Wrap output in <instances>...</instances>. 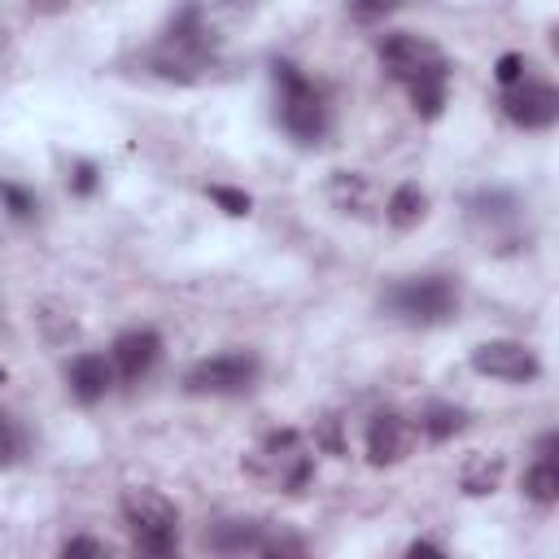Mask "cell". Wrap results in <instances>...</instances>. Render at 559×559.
<instances>
[{
    "label": "cell",
    "mask_w": 559,
    "mask_h": 559,
    "mask_svg": "<svg viewBox=\"0 0 559 559\" xmlns=\"http://www.w3.org/2000/svg\"><path fill=\"white\" fill-rule=\"evenodd\" d=\"M245 467H249V476H258V480H266V485H275V489L297 493V489L310 480L314 459H310V450H306V441H301L297 428H280V432H271V437L262 441V450H258Z\"/></svg>",
    "instance_id": "cell-4"
},
{
    "label": "cell",
    "mask_w": 559,
    "mask_h": 559,
    "mask_svg": "<svg viewBox=\"0 0 559 559\" xmlns=\"http://www.w3.org/2000/svg\"><path fill=\"white\" fill-rule=\"evenodd\" d=\"M266 537V524L262 520H218L205 528L201 546L214 550V555H245V550H258Z\"/></svg>",
    "instance_id": "cell-12"
},
{
    "label": "cell",
    "mask_w": 559,
    "mask_h": 559,
    "mask_svg": "<svg viewBox=\"0 0 559 559\" xmlns=\"http://www.w3.org/2000/svg\"><path fill=\"white\" fill-rule=\"evenodd\" d=\"M314 445H323L328 454H345V441H341V419H336V415H328V419H319V432H314Z\"/></svg>",
    "instance_id": "cell-22"
},
{
    "label": "cell",
    "mask_w": 559,
    "mask_h": 559,
    "mask_svg": "<svg viewBox=\"0 0 559 559\" xmlns=\"http://www.w3.org/2000/svg\"><path fill=\"white\" fill-rule=\"evenodd\" d=\"M122 520L131 524V537L144 555H175L179 550V511L157 489H127L122 493Z\"/></svg>",
    "instance_id": "cell-2"
},
{
    "label": "cell",
    "mask_w": 559,
    "mask_h": 559,
    "mask_svg": "<svg viewBox=\"0 0 559 559\" xmlns=\"http://www.w3.org/2000/svg\"><path fill=\"white\" fill-rule=\"evenodd\" d=\"M66 380H70V393L92 406V402H100L114 389V358H105V354H79L70 362Z\"/></svg>",
    "instance_id": "cell-11"
},
{
    "label": "cell",
    "mask_w": 559,
    "mask_h": 559,
    "mask_svg": "<svg viewBox=\"0 0 559 559\" xmlns=\"http://www.w3.org/2000/svg\"><path fill=\"white\" fill-rule=\"evenodd\" d=\"M555 450H559V437H555V432H546V437L537 441V459H555Z\"/></svg>",
    "instance_id": "cell-27"
},
{
    "label": "cell",
    "mask_w": 559,
    "mask_h": 559,
    "mask_svg": "<svg viewBox=\"0 0 559 559\" xmlns=\"http://www.w3.org/2000/svg\"><path fill=\"white\" fill-rule=\"evenodd\" d=\"M0 380H4V367H0Z\"/></svg>",
    "instance_id": "cell-30"
},
{
    "label": "cell",
    "mask_w": 559,
    "mask_h": 559,
    "mask_svg": "<svg viewBox=\"0 0 559 559\" xmlns=\"http://www.w3.org/2000/svg\"><path fill=\"white\" fill-rule=\"evenodd\" d=\"M411 445H415V424H411L406 415H397V411L371 415V424H367V459H371L376 467L402 463V459L411 454Z\"/></svg>",
    "instance_id": "cell-9"
},
{
    "label": "cell",
    "mask_w": 559,
    "mask_h": 559,
    "mask_svg": "<svg viewBox=\"0 0 559 559\" xmlns=\"http://www.w3.org/2000/svg\"><path fill=\"white\" fill-rule=\"evenodd\" d=\"M258 371H262L258 354L227 349V354H210V358L192 362L188 376H183V389L192 397H236V393H249L253 389Z\"/></svg>",
    "instance_id": "cell-5"
},
{
    "label": "cell",
    "mask_w": 559,
    "mask_h": 559,
    "mask_svg": "<svg viewBox=\"0 0 559 559\" xmlns=\"http://www.w3.org/2000/svg\"><path fill=\"white\" fill-rule=\"evenodd\" d=\"M493 74H498V83H502V87L520 83V79H524V57H520V52H502V57H498V70H493Z\"/></svg>",
    "instance_id": "cell-23"
},
{
    "label": "cell",
    "mask_w": 559,
    "mask_h": 559,
    "mask_svg": "<svg viewBox=\"0 0 559 559\" xmlns=\"http://www.w3.org/2000/svg\"><path fill=\"white\" fill-rule=\"evenodd\" d=\"M424 214H428V192H424L419 183H397V188H393V197H389V205H384L389 227L411 231V227H419V223H424Z\"/></svg>",
    "instance_id": "cell-13"
},
{
    "label": "cell",
    "mask_w": 559,
    "mask_h": 559,
    "mask_svg": "<svg viewBox=\"0 0 559 559\" xmlns=\"http://www.w3.org/2000/svg\"><path fill=\"white\" fill-rule=\"evenodd\" d=\"M467 428V411L463 406H450V402H432V406H424V415H419V432L428 437V441H450L454 432H463Z\"/></svg>",
    "instance_id": "cell-14"
},
{
    "label": "cell",
    "mask_w": 559,
    "mask_h": 559,
    "mask_svg": "<svg viewBox=\"0 0 559 559\" xmlns=\"http://www.w3.org/2000/svg\"><path fill=\"white\" fill-rule=\"evenodd\" d=\"M406 555H441V546H432V542H411Z\"/></svg>",
    "instance_id": "cell-28"
},
{
    "label": "cell",
    "mask_w": 559,
    "mask_h": 559,
    "mask_svg": "<svg viewBox=\"0 0 559 559\" xmlns=\"http://www.w3.org/2000/svg\"><path fill=\"white\" fill-rule=\"evenodd\" d=\"M502 114L524 127V131H542L559 118V92L550 83H537V79H520L502 92Z\"/></svg>",
    "instance_id": "cell-8"
},
{
    "label": "cell",
    "mask_w": 559,
    "mask_h": 559,
    "mask_svg": "<svg viewBox=\"0 0 559 559\" xmlns=\"http://www.w3.org/2000/svg\"><path fill=\"white\" fill-rule=\"evenodd\" d=\"M472 371L507 384H533L542 376V358L524 341H480L472 349Z\"/></svg>",
    "instance_id": "cell-7"
},
{
    "label": "cell",
    "mask_w": 559,
    "mask_h": 559,
    "mask_svg": "<svg viewBox=\"0 0 559 559\" xmlns=\"http://www.w3.org/2000/svg\"><path fill=\"white\" fill-rule=\"evenodd\" d=\"M406 92H411V105H415L419 118H437V114L445 109V74H437V79H415V83H406Z\"/></svg>",
    "instance_id": "cell-17"
},
{
    "label": "cell",
    "mask_w": 559,
    "mask_h": 559,
    "mask_svg": "<svg viewBox=\"0 0 559 559\" xmlns=\"http://www.w3.org/2000/svg\"><path fill=\"white\" fill-rule=\"evenodd\" d=\"M271 74H275V87H280V127L297 144H319L328 135V122H332L323 92L293 61H275Z\"/></svg>",
    "instance_id": "cell-1"
},
{
    "label": "cell",
    "mask_w": 559,
    "mask_h": 559,
    "mask_svg": "<svg viewBox=\"0 0 559 559\" xmlns=\"http://www.w3.org/2000/svg\"><path fill=\"white\" fill-rule=\"evenodd\" d=\"M380 66L397 79V83H415V79H437L445 74L450 79V61L445 52L428 39V35H415V31H393L380 39Z\"/></svg>",
    "instance_id": "cell-6"
},
{
    "label": "cell",
    "mask_w": 559,
    "mask_h": 559,
    "mask_svg": "<svg viewBox=\"0 0 559 559\" xmlns=\"http://www.w3.org/2000/svg\"><path fill=\"white\" fill-rule=\"evenodd\" d=\"M109 358H114V371H118L127 384H135V380H144V376L157 367V358H162V336H157L153 328H127V332H118Z\"/></svg>",
    "instance_id": "cell-10"
},
{
    "label": "cell",
    "mask_w": 559,
    "mask_h": 559,
    "mask_svg": "<svg viewBox=\"0 0 559 559\" xmlns=\"http://www.w3.org/2000/svg\"><path fill=\"white\" fill-rule=\"evenodd\" d=\"M389 310L402 323L437 328L459 314V288L450 275H415V280H402L389 288Z\"/></svg>",
    "instance_id": "cell-3"
},
{
    "label": "cell",
    "mask_w": 559,
    "mask_h": 559,
    "mask_svg": "<svg viewBox=\"0 0 559 559\" xmlns=\"http://www.w3.org/2000/svg\"><path fill=\"white\" fill-rule=\"evenodd\" d=\"M31 9H66V0H31Z\"/></svg>",
    "instance_id": "cell-29"
},
{
    "label": "cell",
    "mask_w": 559,
    "mask_h": 559,
    "mask_svg": "<svg viewBox=\"0 0 559 559\" xmlns=\"http://www.w3.org/2000/svg\"><path fill=\"white\" fill-rule=\"evenodd\" d=\"M61 555L70 559V555H105V546L96 542V537H70L66 546H61Z\"/></svg>",
    "instance_id": "cell-26"
},
{
    "label": "cell",
    "mask_w": 559,
    "mask_h": 559,
    "mask_svg": "<svg viewBox=\"0 0 559 559\" xmlns=\"http://www.w3.org/2000/svg\"><path fill=\"white\" fill-rule=\"evenodd\" d=\"M96 183H100L96 166H92V162H79L74 175H70V192H74V197H87V192H96Z\"/></svg>",
    "instance_id": "cell-24"
},
{
    "label": "cell",
    "mask_w": 559,
    "mask_h": 559,
    "mask_svg": "<svg viewBox=\"0 0 559 559\" xmlns=\"http://www.w3.org/2000/svg\"><path fill=\"white\" fill-rule=\"evenodd\" d=\"M397 4H402V0H345V13H349L354 22H380V17H389Z\"/></svg>",
    "instance_id": "cell-21"
},
{
    "label": "cell",
    "mask_w": 559,
    "mask_h": 559,
    "mask_svg": "<svg viewBox=\"0 0 559 559\" xmlns=\"http://www.w3.org/2000/svg\"><path fill=\"white\" fill-rule=\"evenodd\" d=\"M17 445H22V437H17V428L0 415V463H13V454H17Z\"/></svg>",
    "instance_id": "cell-25"
},
{
    "label": "cell",
    "mask_w": 559,
    "mask_h": 559,
    "mask_svg": "<svg viewBox=\"0 0 559 559\" xmlns=\"http://www.w3.org/2000/svg\"><path fill=\"white\" fill-rule=\"evenodd\" d=\"M210 201L223 205V214H231V218H245V214L253 210V197H249V192H240V188H223V183L210 188Z\"/></svg>",
    "instance_id": "cell-19"
},
{
    "label": "cell",
    "mask_w": 559,
    "mask_h": 559,
    "mask_svg": "<svg viewBox=\"0 0 559 559\" xmlns=\"http://www.w3.org/2000/svg\"><path fill=\"white\" fill-rule=\"evenodd\" d=\"M328 192H332V201H336L341 210H362V201H367V179L354 175V170H336L332 183H328Z\"/></svg>",
    "instance_id": "cell-18"
},
{
    "label": "cell",
    "mask_w": 559,
    "mask_h": 559,
    "mask_svg": "<svg viewBox=\"0 0 559 559\" xmlns=\"http://www.w3.org/2000/svg\"><path fill=\"white\" fill-rule=\"evenodd\" d=\"M524 498H533L537 507H550L559 498V463L555 459H537L524 472Z\"/></svg>",
    "instance_id": "cell-16"
},
{
    "label": "cell",
    "mask_w": 559,
    "mask_h": 559,
    "mask_svg": "<svg viewBox=\"0 0 559 559\" xmlns=\"http://www.w3.org/2000/svg\"><path fill=\"white\" fill-rule=\"evenodd\" d=\"M498 480H502V459L498 454H472L463 463V493L485 498V493L498 489Z\"/></svg>",
    "instance_id": "cell-15"
},
{
    "label": "cell",
    "mask_w": 559,
    "mask_h": 559,
    "mask_svg": "<svg viewBox=\"0 0 559 559\" xmlns=\"http://www.w3.org/2000/svg\"><path fill=\"white\" fill-rule=\"evenodd\" d=\"M0 201H4V210L13 214V218H35V197L26 192V188H17V183H9V179H0Z\"/></svg>",
    "instance_id": "cell-20"
}]
</instances>
